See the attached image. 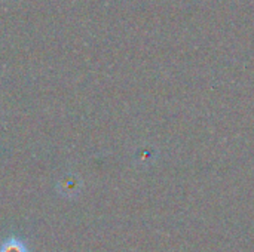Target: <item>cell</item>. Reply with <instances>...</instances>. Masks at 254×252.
I'll use <instances>...</instances> for the list:
<instances>
[{"instance_id": "6da1fadb", "label": "cell", "mask_w": 254, "mask_h": 252, "mask_svg": "<svg viewBox=\"0 0 254 252\" xmlns=\"http://www.w3.org/2000/svg\"><path fill=\"white\" fill-rule=\"evenodd\" d=\"M0 252H28L25 244L19 239H7L0 245Z\"/></svg>"}]
</instances>
